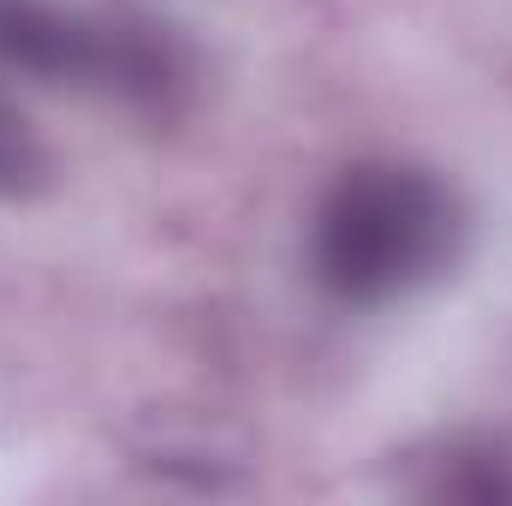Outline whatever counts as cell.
<instances>
[{"mask_svg":"<svg viewBox=\"0 0 512 506\" xmlns=\"http://www.w3.org/2000/svg\"><path fill=\"white\" fill-rule=\"evenodd\" d=\"M48 179V149L18 108L0 102V197H30Z\"/></svg>","mask_w":512,"mask_h":506,"instance_id":"277c9868","label":"cell"},{"mask_svg":"<svg viewBox=\"0 0 512 506\" xmlns=\"http://www.w3.org/2000/svg\"><path fill=\"white\" fill-rule=\"evenodd\" d=\"M459 239L465 209L435 173L405 161H358L316 209L310 262L340 304H393L441 280Z\"/></svg>","mask_w":512,"mask_h":506,"instance_id":"6da1fadb","label":"cell"},{"mask_svg":"<svg viewBox=\"0 0 512 506\" xmlns=\"http://www.w3.org/2000/svg\"><path fill=\"white\" fill-rule=\"evenodd\" d=\"M435 495L477 501V506H512V453H501V447H459V453H447Z\"/></svg>","mask_w":512,"mask_h":506,"instance_id":"3957f363","label":"cell"},{"mask_svg":"<svg viewBox=\"0 0 512 506\" xmlns=\"http://www.w3.org/2000/svg\"><path fill=\"white\" fill-rule=\"evenodd\" d=\"M0 66L36 84H108L161 96L173 84L167 42L54 0H0Z\"/></svg>","mask_w":512,"mask_h":506,"instance_id":"7a4b0ae2","label":"cell"}]
</instances>
